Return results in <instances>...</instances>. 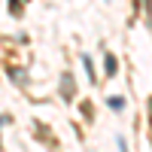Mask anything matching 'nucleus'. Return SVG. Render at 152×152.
Here are the masks:
<instances>
[{"mask_svg":"<svg viewBox=\"0 0 152 152\" xmlns=\"http://www.w3.org/2000/svg\"><path fill=\"white\" fill-rule=\"evenodd\" d=\"M107 107H110V110H116V113H122V110H125V97H119V94L107 97Z\"/></svg>","mask_w":152,"mask_h":152,"instance_id":"f257e3e1","label":"nucleus"},{"mask_svg":"<svg viewBox=\"0 0 152 152\" xmlns=\"http://www.w3.org/2000/svg\"><path fill=\"white\" fill-rule=\"evenodd\" d=\"M116 70H119L116 55H113V52H107V76H116Z\"/></svg>","mask_w":152,"mask_h":152,"instance_id":"f03ea898","label":"nucleus"},{"mask_svg":"<svg viewBox=\"0 0 152 152\" xmlns=\"http://www.w3.org/2000/svg\"><path fill=\"white\" fill-rule=\"evenodd\" d=\"M82 67L88 70V79H91V82H94V79H97V76H94V64H91V58H88V55H82Z\"/></svg>","mask_w":152,"mask_h":152,"instance_id":"7ed1b4c3","label":"nucleus"},{"mask_svg":"<svg viewBox=\"0 0 152 152\" xmlns=\"http://www.w3.org/2000/svg\"><path fill=\"white\" fill-rule=\"evenodd\" d=\"M119 149H122V152H128V149H125V140H122V137H119Z\"/></svg>","mask_w":152,"mask_h":152,"instance_id":"20e7f679","label":"nucleus"}]
</instances>
